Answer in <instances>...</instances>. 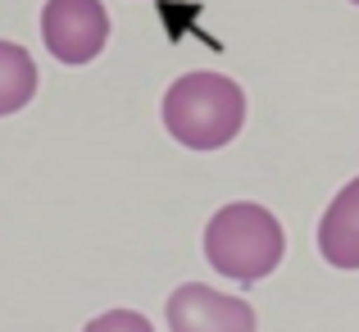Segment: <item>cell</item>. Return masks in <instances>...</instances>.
<instances>
[{
    "instance_id": "3",
    "label": "cell",
    "mask_w": 359,
    "mask_h": 332,
    "mask_svg": "<svg viewBox=\"0 0 359 332\" xmlns=\"http://www.w3.org/2000/svg\"><path fill=\"white\" fill-rule=\"evenodd\" d=\"M41 41L60 64H91L109 41V14L100 0H46Z\"/></svg>"
},
{
    "instance_id": "5",
    "label": "cell",
    "mask_w": 359,
    "mask_h": 332,
    "mask_svg": "<svg viewBox=\"0 0 359 332\" xmlns=\"http://www.w3.org/2000/svg\"><path fill=\"white\" fill-rule=\"evenodd\" d=\"M318 255L332 269H359V178L337 192L318 223Z\"/></svg>"
},
{
    "instance_id": "1",
    "label": "cell",
    "mask_w": 359,
    "mask_h": 332,
    "mask_svg": "<svg viewBox=\"0 0 359 332\" xmlns=\"http://www.w3.org/2000/svg\"><path fill=\"white\" fill-rule=\"evenodd\" d=\"M245 123V91L223 73H187L164 91V128L187 150L228 146Z\"/></svg>"
},
{
    "instance_id": "7",
    "label": "cell",
    "mask_w": 359,
    "mask_h": 332,
    "mask_svg": "<svg viewBox=\"0 0 359 332\" xmlns=\"http://www.w3.org/2000/svg\"><path fill=\"white\" fill-rule=\"evenodd\" d=\"M82 332H155L146 324V314H137V310H109V314L91 319Z\"/></svg>"
},
{
    "instance_id": "4",
    "label": "cell",
    "mask_w": 359,
    "mask_h": 332,
    "mask_svg": "<svg viewBox=\"0 0 359 332\" xmlns=\"http://www.w3.org/2000/svg\"><path fill=\"white\" fill-rule=\"evenodd\" d=\"M168 332H255V310L241 296L205 287V282H182L164 305Z\"/></svg>"
},
{
    "instance_id": "6",
    "label": "cell",
    "mask_w": 359,
    "mask_h": 332,
    "mask_svg": "<svg viewBox=\"0 0 359 332\" xmlns=\"http://www.w3.org/2000/svg\"><path fill=\"white\" fill-rule=\"evenodd\" d=\"M36 96V64L18 41H0V119Z\"/></svg>"
},
{
    "instance_id": "2",
    "label": "cell",
    "mask_w": 359,
    "mask_h": 332,
    "mask_svg": "<svg viewBox=\"0 0 359 332\" xmlns=\"http://www.w3.org/2000/svg\"><path fill=\"white\" fill-rule=\"evenodd\" d=\"M287 255L282 223L255 201H232L205 223V260L232 282H259Z\"/></svg>"
},
{
    "instance_id": "8",
    "label": "cell",
    "mask_w": 359,
    "mask_h": 332,
    "mask_svg": "<svg viewBox=\"0 0 359 332\" xmlns=\"http://www.w3.org/2000/svg\"><path fill=\"white\" fill-rule=\"evenodd\" d=\"M351 5H359V0H351Z\"/></svg>"
}]
</instances>
